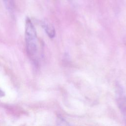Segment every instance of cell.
I'll return each mask as SVG.
<instances>
[{"label":"cell","mask_w":126,"mask_h":126,"mask_svg":"<svg viewBox=\"0 0 126 126\" xmlns=\"http://www.w3.org/2000/svg\"><path fill=\"white\" fill-rule=\"evenodd\" d=\"M25 39L28 54L36 64L38 63V41L34 25L29 17L26 20Z\"/></svg>","instance_id":"cell-1"},{"label":"cell","mask_w":126,"mask_h":126,"mask_svg":"<svg viewBox=\"0 0 126 126\" xmlns=\"http://www.w3.org/2000/svg\"><path fill=\"white\" fill-rule=\"evenodd\" d=\"M118 94L117 97L118 105L124 116L126 124V96L124 94L121 89H119L118 91Z\"/></svg>","instance_id":"cell-2"},{"label":"cell","mask_w":126,"mask_h":126,"mask_svg":"<svg viewBox=\"0 0 126 126\" xmlns=\"http://www.w3.org/2000/svg\"><path fill=\"white\" fill-rule=\"evenodd\" d=\"M42 27L44 29L45 31H46V33L48 35V36L51 37L53 38L55 36V31L54 27L50 24L48 23L43 22L42 23Z\"/></svg>","instance_id":"cell-3"},{"label":"cell","mask_w":126,"mask_h":126,"mask_svg":"<svg viewBox=\"0 0 126 126\" xmlns=\"http://www.w3.org/2000/svg\"><path fill=\"white\" fill-rule=\"evenodd\" d=\"M6 9L10 12H12L15 8L14 0H3Z\"/></svg>","instance_id":"cell-4"},{"label":"cell","mask_w":126,"mask_h":126,"mask_svg":"<svg viewBox=\"0 0 126 126\" xmlns=\"http://www.w3.org/2000/svg\"><path fill=\"white\" fill-rule=\"evenodd\" d=\"M58 123H61L60 125H62V126H66V125H68V124L67 123V122L63 119V118H59V120H58Z\"/></svg>","instance_id":"cell-5"},{"label":"cell","mask_w":126,"mask_h":126,"mask_svg":"<svg viewBox=\"0 0 126 126\" xmlns=\"http://www.w3.org/2000/svg\"><path fill=\"white\" fill-rule=\"evenodd\" d=\"M4 95V93L0 89V97H2Z\"/></svg>","instance_id":"cell-6"},{"label":"cell","mask_w":126,"mask_h":126,"mask_svg":"<svg viewBox=\"0 0 126 126\" xmlns=\"http://www.w3.org/2000/svg\"></svg>","instance_id":"cell-7"}]
</instances>
